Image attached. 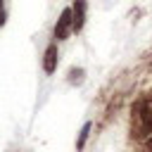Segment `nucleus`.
<instances>
[{"instance_id": "20e7f679", "label": "nucleus", "mask_w": 152, "mask_h": 152, "mask_svg": "<svg viewBox=\"0 0 152 152\" xmlns=\"http://www.w3.org/2000/svg\"><path fill=\"white\" fill-rule=\"evenodd\" d=\"M57 64H59V48H57V43L52 40V43H48V48H45V52H43V71L50 76V74L57 71Z\"/></svg>"}, {"instance_id": "f03ea898", "label": "nucleus", "mask_w": 152, "mask_h": 152, "mask_svg": "<svg viewBox=\"0 0 152 152\" xmlns=\"http://www.w3.org/2000/svg\"><path fill=\"white\" fill-rule=\"evenodd\" d=\"M135 119H138L140 131L152 133V95L145 97V100H140L135 104Z\"/></svg>"}, {"instance_id": "f257e3e1", "label": "nucleus", "mask_w": 152, "mask_h": 152, "mask_svg": "<svg viewBox=\"0 0 152 152\" xmlns=\"http://www.w3.org/2000/svg\"><path fill=\"white\" fill-rule=\"evenodd\" d=\"M71 33H74L71 7H64V10L59 12V17H57L55 26H52V40H55V43H62V40H66V38L71 36Z\"/></svg>"}, {"instance_id": "7ed1b4c3", "label": "nucleus", "mask_w": 152, "mask_h": 152, "mask_svg": "<svg viewBox=\"0 0 152 152\" xmlns=\"http://www.w3.org/2000/svg\"><path fill=\"white\" fill-rule=\"evenodd\" d=\"M88 17V2L86 0H74L71 2V21H74V33H81L86 26Z\"/></svg>"}, {"instance_id": "39448f33", "label": "nucleus", "mask_w": 152, "mask_h": 152, "mask_svg": "<svg viewBox=\"0 0 152 152\" xmlns=\"http://www.w3.org/2000/svg\"><path fill=\"white\" fill-rule=\"evenodd\" d=\"M66 81H69L71 86H81V83L86 81V69H83V66H71Z\"/></svg>"}, {"instance_id": "0eeeda50", "label": "nucleus", "mask_w": 152, "mask_h": 152, "mask_svg": "<svg viewBox=\"0 0 152 152\" xmlns=\"http://www.w3.org/2000/svg\"><path fill=\"white\" fill-rule=\"evenodd\" d=\"M5 21H7V5L5 0H0V28L5 26Z\"/></svg>"}, {"instance_id": "423d86ee", "label": "nucleus", "mask_w": 152, "mask_h": 152, "mask_svg": "<svg viewBox=\"0 0 152 152\" xmlns=\"http://www.w3.org/2000/svg\"><path fill=\"white\" fill-rule=\"evenodd\" d=\"M88 133H90V124H83V128L78 133V140H76V150H83V145L88 140Z\"/></svg>"}]
</instances>
